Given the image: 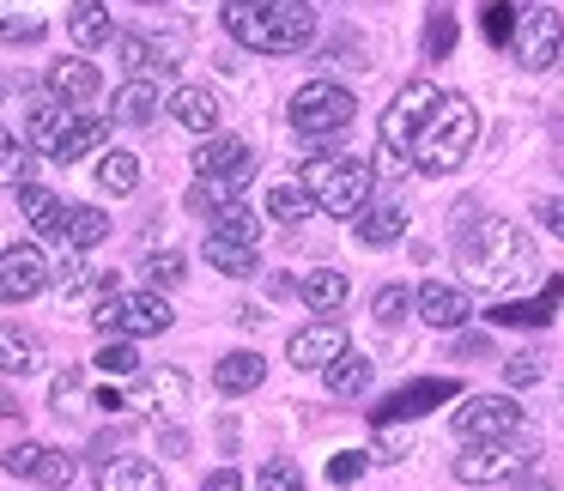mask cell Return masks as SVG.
I'll return each mask as SVG.
<instances>
[{"instance_id": "1", "label": "cell", "mask_w": 564, "mask_h": 491, "mask_svg": "<svg viewBox=\"0 0 564 491\" xmlns=\"http://www.w3.org/2000/svg\"><path fill=\"white\" fill-rule=\"evenodd\" d=\"M219 19H225V31H231L243 50H256V55L310 50L316 31H322V13L304 7V0H231Z\"/></svg>"}, {"instance_id": "2", "label": "cell", "mask_w": 564, "mask_h": 491, "mask_svg": "<svg viewBox=\"0 0 564 491\" xmlns=\"http://www.w3.org/2000/svg\"><path fill=\"white\" fill-rule=\"evenodd\" d=\"M462 268L479 292H510V285L534 280L540 255H534V237L510 219H479L474 231H462Z\"/></svg>"}, {"instance_id": "3", "label": "cell", "mask_w": 564, "mask_h": 491, "mask_svg": "<svg viewBox=\"0 0 564 491\" xmlns=\"http://www.w3.org/2000/svg\"><path fill=\"white\" fill-rule=\"evenodd\" d=\"M479 146V110L467 98H437V110L425 116L419 128V146H413V171L425 176H449L467 164V152Z\"/></svg>"}, {"instance_id": "4", "label": "cell", "mask_w": 564, "mask_h": 491, "mask_svg": "<svg viewBox=\"0 0 564 491\" xmlns=\"http://www.w3.org/2000/svg\"><path fill=\"white\" fill-rule=\"evenodd\" d=\"M443 91L431 86V79H413V86L394 91V103L382 110V128H377V152H382V171L394 176V164H413V146H419V128H425V116L437 110Z\"/></svg>"}, {"instance_id": "5", "label": "cell", "mask_w": 564, "mask_h": 491, "mask_svg": "<svg viewBox=\"0 0 564 491\" xmlns=\"http://www.w3.org/2000/svg\"><path fill=\"white\" fill-rule=\"evenodd\" d=\"M304 195L316 200L322 212H334V219H358L370 200V171L358 159H310L304 164Z\"/></svg>"}, {"instance_id": "6", "label": "cell", "mask_w": 564, "mask_h": 491, "mask_svg": "<svg viewBox=\"0 0 564 491\" xmlns=\"http://www.w3.org/2000/svg\"><path fill=\"white\" fill-rule=\"evenodd\" d=\"M91 328H104L110 340H147L171 328V304L159 292H110L91 309Z\"/></svg>"}, {"instance_id": "7", "label": "cell", "mask_w": 564, "mask_h": 491, "mask_svg": "<svg viewBox=\"0 0 564 491\" xmlns=\"http://www.w3.org/2000/svg\"><path fill=\"white\" fill-rule=\"evenodd\" d=\"M455 437L467 443V449H479V443H510L522 437L528 413L516 406V394H467L462 406H455Z\"/></svg>"}, {"instance_id": "8", "label": "cell", "mask_w": 564, "mask_h": 491, "mask_svg": "<svg viewBox=\"0 0 564 491\" xmlns=\"http://www.w3.org/2000/svg\"><path fill=\"white\" fill-rule=\"evenodd\" d=\"M292 128L304 140H322V134H340L346 122L358 116V98L346 86H334V79H310V86L292 91Z\"/></svg>"}, {"instance_id": "9", "label": "cell", "mask_w": 564, "mask_h": 491, "mask_svg": "<svg viewBox=\"0 0 564 491\" xmlns=\"http://www.w3.org/2000/svg\"><path fill=\"white\" fill-rule=\"evenodd\" d=\"M516 62L528 67V74H546L552 62L564 55V19L558 7H528V13H516Z\"/></svg>"}, {"instance_id": "10", "label": "cell", "mask_w": 564, "mask_h": 491, "mask_svg": "<svg viewBox=\"0 0 564 491\" xmlns=\"http://www.w3.org/2000/svg\"><path fill=\"white\" fill-rule=\"evenodd\" d=\"M188 37L183 31H128L116 37V55H122V74L128 79H152V74H171L183 62Z\"/></svg>"}, {"instance_id": "11", "label": "cell", "mask_w": 564, "mask_h": 491, "mask_svg": "<svg viewBox=\"0 0 564 491\" xmlns=\"http://www.w3.org/2000/svg\"><path fill=\"white\" fill-rule=\"evenodd\" d=\"M528 461H534V443H522V437H510V443H479V449H462L455 479H467V485H498V479H516Z\"/></svg>"}, {"instance_id": "12", "label": "cell", "mask_w": 564, "mask_h": 491, "mask_svg": "<svg viewBox=\"0 0 564 491\" xmlns=\"http://www.w3.org/2000/svg\"><path fill=\"white\" fill-rule=\"evenodd\" d=\"M7 473L31 479V485H50V491H67L79 467L67 449H50V443H13V449H7Z\"/></svg>"}, {"instance_id": "13", "label": "cell", "mask_w": 564, "mask_h": 491, "mask_svg": "<svg viewBox=\"0 0 564 491\" xmlns=\"http://www.w3.org/2000/svg\"><path fill=\"white\" fill-rule=\"evenodd\" d=\"M50 280H55V268L43 261L37 243L0 249V304H25V297H37Z\"/></svg>"}, {"instance_id": "14", "label": "cell", "mask_w": 564, "mask_h": 491, "mask_svg": "<svg viewBox=\"0 0 564 491\" xmlns=\"http://www.w3.org/2000/svg\"><path fill=\"white\" fill-rule=\"evenodd\" d=\"M346 352H352V346H346L340 321H310V328H297L292 340H285V358H292L297 370H322V377H328Z\"/></svg>"}, {"instance_id": "15", "label": "cell", "mask_w": 564, "mask_h": 491, "mask_svg": "<svg viewBox=\"0 0 564 491\" xmlns=\"http://www.w3.org/2000/svg\"><path fill=\"white\" fill-rule=\"evenodd\" d=\"M455 401V382L449 377H425V382H406V389H394L389 401H377V413H370V425H406V418H425L431 406Z\"/></svg>"}, {"instance_id": "16", "label": "cell", "mask_w": 564, "mask_h": 491, "mask_svg": "<svg viewBox=\"0 0 564 491\" xmlns=\"http://www.w3.org/2000/svg\"><path fill=\"white\" fill-rule=\"evenodd\" d=\"M558 304H564V280L552 273V280L540 285V297H503V304H491V321H498V328H546Z\"/></svg>"}, {"instance_id": "17", "label": "cell", "mask_w": 564, "mask_h": 491, "mask_svg": "<svg viewBox=\"0 0 564 491\" xmlns=\"http://www.w3.org/2000/svg\"><path fill=\"white\" fill-rule=\"evenodd\" d=\"M413 309L431 321V328H467V316H474V304H467L462 285H437V280H425L413 292Z\"/></svg>"}, {"instance_id": "18", "label": "cell", "mask_w": 564, "mask_h": 491, "mask_svg": "<svg viewBox=\"0 0 564 491\" xmlns=\"http://www.w3.org/2000/svg\"><path fill=\"white\" fill-rule=\"evenodd\" d=\"M98 491H164V467L147 455H116L98 467Z\"/></svg>"}, {"instance_id": "19", "label": "cell", "mask_w": 564, "mask_h": 491, "mask_svg": "<svg viewBox=\"0 0 564 491\" xmlns=\"http://www.w3.org/2000/svg\"><path fill=\"white\" fill-rule=\"evenodd\" d=\"M98 91H104L98 67H91V62H79V55H74V62H55V67H50V98H55V103H67V110L91 103Z\"/></svg>"}, {"instance_id": "20", "label": "cell", "mask_w": 564, "mask_h": 491, "mask_svg": "<svg viewBox=\"0 0 564 491\" xmlns=\"http://www.w3.org/2000/svg\"><path fill=\"white\" fill-rule=\"evenodd\" d=\"M164 110H171V122H183L188 134H213V128H219V98H213L207 86H176L171 98H164Z\"/></svg>"}, {"instance_id": "21", "label": "cell", "mask_w": 564, "mask_h": 491, "mask_svg": "<svg viewBox=\"0 0 564 491\" xmlns=\"http://www.w3.org/2000/svg\"><path fill=\"white\" fill-rule=\"evenodd\" d=\"M406 237V207L401 200H370L365 212H358V243L365 249H389Z\"/></svg>"}, {"instance_id": "22", "label": "cell", "mask_w": 564, "mask_h": 491, "mask_svg": "<svg viewBox=\"0 0 564 491\" xmlns=\"http://www.w3.org/2000/svg\"><path fill=\"white\" fill-rule=\"evenodd\" d=\"M79 122V110H67V103H55V98H43V103H31V146L43 152V159H55L62 152V140H67V128Z\"/></svg>"}, {"instance_id": "23", "label": "cell", "mask_w": 564, "mask_h": 491, "mask_svg": "<svg viewBox=\"0 0 564 491\" xmlns=\"http://www.w3.org/2000/svg\"><path fill=\"white\" fill-rule=\"evenodd\" d=\"M159 110H164V98H159L152 79H122L116 98H110V122H128V128H147Z\"/></svg>"}, {"instance_id": "24", "label": "cell", "mask_w": 564, "mask_h": 491, "mask_svg": "<svg viewBox=\"0 0 564 491\" xmlns=\"http://www.w3.org/2000/svg\"><path fill=\"white\" fill-rule=\"evenodd\" d=\"M261 382H268V358L261 352H225L213 364V389L219 394H256Z\"/></svg>"}, {"instance_id": "25", "label": "cell", "mask_w": 564, "mask_h": 491, "mask_svg": "<svg viewBox=\"0 0 564 491\" xmlns=\"http://www.w3.org/2000/svg\"><path fill=\"white\" fill-rule=\"evenodd\" d=\"M19 212L31 219V231H43V237H67V200H55L50 188H19Z\"/></svg>"}, {"instance_id": "26", "label": "cell", "mask_w": 564, "mask_h": 491, "mask_svg": "<svg viewBox=\"0 0 564 491\" xmlns=\"http://www.w3.org/2000/svg\"><path fill=\"white\" fill-rule=\"evenodd\" d=\"M43 370V340L25 328H0V377H31Z\"/></svg>"}, {"instance_id": "27", "label": "cell", "mask_w": 564, "mask_h": 491, "mask_svg": "<svg viewBox=\"0 0 564 491\" xmlns=\"http://www.w3.org/2000/svg\"><path fill=\"white\" fill-rule=\"evenodd\" d=\"M67 37H74L79 50H98V43H110V37H116L110 7H98V0H79V7H67Z\"/></svg>"}, {"instance_id": "28", "label": "cell", "mask_w": 564, "mask_h": 491, "mask_svg": "<svg viewBox=\"0 0 564 491\" xmlns=\"http://www.w3.org/2000/svg\"><path fill=\"white\" fill-rule=\"evenodd\" d=\"M200 255H207L213 268L225 273V280H243V273H256V268H261L256 243H231V237H213V231H207V243H200Z\"/></svg>"}, {"instance_id": "29", "label": "cell", "mask_w": 564, "mask_h": 491, "mask_svg": "<svg viewBox=\"0 0 564 491\" xmlns=\"http://www.w3.org/2000/svg\"><path fill=\"white\" fill-rule=\"evenodd\" d=\"M297 292H304V304L316 309V316H334V309L346 304V292H352V285H346L340 268H316L304 285H297Z\"/></svg>"}, {"instance_id": "30", "label": "cell", "mask_w": 564, "mask_h": 491, "mask_svg": "<svg viewBox=\"0 0 564 491\" xmlns=\"http://www.w3.org/2000/svg\"><path fill=\"white\" fill-rule=\"evenodd\" d=\"M31 171H37L31 146L13 134V128H0V188H31Z\"/></svg>"}, {"instance_id": "31", "label": "cell", "mask_w": 564, "mask_h": 491, "mask_svg": "<svg viewBox=\"0 0 564 491\" xmlns=\"http://www.w3.org/2000/svg\"><path fill=\"white\" fill-rule=\"evenodd\" d=\"M207 231H213V237H231V243H261V219L243 207V200H231V207L213 212Z\"/></svg>"}, {"instance_id": "32", "label": "cell", "mask_w": 564, "mask_h": 491, "mask_svg": "<svg viewBox=\"0 0 564 491\" xmlns=\"http://www.w3.org/2000/svg\"><path fill=\"white\" fill-rule=\"evenodd\" d=\"M370 377H377V364H370L365 352H346L340 364L328 370V394H340V401H352V394L370 389Z\"/></svg>"}, {"instance_id": "33", "label": "cell", "mask_w": 564, "mask_h": 491, "mask_svg": "<svg viewBox=\"0 0 564 491\" xmlns=\"http://www.w3.org/2000/svg\"><path fill=\"white\" fill-rule=\"evenodd\" d=\"M104 134H110V122H98V116L79 110V122L67 128L62 152H55V164H74V159H86V152H98V146H104Z\"/></svg>"}, {"instance_id": "34", "label": "cell", "mask_w": 564, "mask_h": 491, "mask_svg": "<svg viewBox=\"0 0 564 491\" xmlns=\"http://www.w3.org/2000/svg\"><path fill=\"white\" fill-rule=\"evenodd\" d=\"M98 183L110 188V195H134V188H140V159H134V152H104V159H98Z\"/></svg>"}, {"instance_id": "35", "label": "cell", "mask_w": 564, "mask_h": 491, "mask_svg": "<svg viewBox=\"0 0 564 491\" xmlns=\"http://www.w3.org/2000/svg\"><path fill=\"white\" fill-rule=\"evenodd\" d=\"M104 237H110V219L98 207H67V243H74V255L79 249H98Z\"/></svg>"}, {"instance_id": "36", "label": "cell", "mask_w": 564, "mask_h": 491, "mask_svg": "<svg viewBox=\"0 0 564 491\" xmlns=\"http://www.w3.org/2000/svg\"><path fill=\"white\" fill-rule=\"evenodd\" d=\"M316 212V200L304 195V188H292V183H280L268 195V219H280V225H297V219H310Z\"/></svg>"}, {"instance_id": "37", "label": "cell", "mask_w": 564, "mask_h": 491, "mask_svg": "<svg viewBox=\"0 0 564 491\" xmlns=\"http://www.w3.org/2000/svg\"><path fill=\"white\" fill-rule=\"evenodd\" d=\"M37 37H43V19H37V13H13V7H0V43L31 50Z\"/></svg>"}, {"instance_id": "38", "label": "cell", "mask_w": 564, "mask_h": 491, "mask_svg": "<svg viewBox=\"0 0 564 491\" xmlns=\"http://www.w3.org/2000/svg\"><path fill=\"white\" fill-rule=\"evenodd\" d=\"M449 50H455V13H449V7H431V13H425V55H431V62H443Z\"/></svg>"}, {"instance_id": "39", "label": "cell", "mask_w": 564, "mask_h": 491, "mask_svg": "<svg viewBox=\"0 0 564 491\" xmlns=\"http://www.w3.org/2000/svg\"><path fill=\"white\" fill-rule=\"evenodd\" d=\"M91 364H98L104 377H140V352H134V340H110L98 358H91Z\"/></svg>"}, {"instance_id": "40", "label": "cell", "mask_w": 564, "mask_h": 491, "mask_svg": "<svg viewBox=\"0 0 564 491\" xmlns=\"http://www.w3.org/2000/svg\"><path fill=\"white\" fill-rule=\"evenodd\" d=\"M256 491H304V473H297V461H261Z\"/></svg>"}, {"instance_id": "41", "label": "cell", "mask_w": 564, "mask_h": 491, "mask_svg": "<svg viewBox=\"0 0 564 491\" xmlns=\"http://www.w3.org/2000/svg\"><path fill=\"white\" fill-rule=\"evenodd\" d=\"M540 377H546V358H540V352L503 358V382H510V389H528V382H540Z\"/></svg>"}, {"instance_id": "42", "label": "cell", "mask_w": 564, "mask_h": 491, "mask_svg": "<svg viewBox=\"0 0 564 491\" xmlns=\"http://www.w3.org/2000/svg\"><path fill=\"white\" fill-rule=\"evenodd\" d=\"M147 280H152V292L164 297V285L183 280V249H164V255H152V261H147Z\"/></svg>"}, {"instance_id": "43", "label": "cell", "mask_w": 564, "mask_h": 491, "mask_svg": "<svg viewBox=\"0 0 564 491\" xmlns=\"http://www.w3.org/2000/svg\"><path fill=\"white\" fill-rule=\"evenodd\" d=\"M406 309H413V292H406V285H382V292H377V321H382V328H394Z\"/></svg>"}, {"instance_id": "44", "label": "cell", "mask_w": 564, "mask_h": 491, "mask_svg": "<svg viewBox=\"0 0 564 491\" xmlns=\"http://www.w3.org/2000/svg\"><path fill=\"white\" fill-rule=\"evenodd\" d=\"M365 467H370V455H365V449H340V455L328 461V479H334V485H352V479L365 473Z\"/></svg>"}, {"instance_id": "45", "label": "cell", "mask_w": 564, "mask_h": 491, "mask_svg": "<svg viewBox=\"0 0 564 491\" xmlns=\"http://www.w3.org/2000/svg\"><path fill=\"white\" fill-rule=\"evenodd\" d=\"M79 394H86V377H79V370H62V377H55V389H50L55 413H74V401H79Z\"/></svg>"}, {"instance_id": "46", "label": "cell", "mask_w": 564, "mask_h": 491, "mask_svg": "<svg viewBox=\"0 0 564 491\" xmlns=\"http://www.w3.org/2000/svg\"><path fill=\"white\" fill-rule=\"evenodd\" d=\"M486 37L491 43H510L516 37V7H486Z\"/></svg>"}, {"instance_id": "47", "label": "cell", "mask_w": 564, "mask_h": 491, "mask_svg": "<svg viewBox=\"0 0 564 491\" xmlns=\"http://www.w3.org/2000/svg\"><path fill=\"white\" fill-rule=\"evenodd\" d=\"M200 491H243V473H237V467H219V473L200 479Z\"/></svg>"}, {"instance_id": "48", "label": "cell", "mask_w": 564, "mask_h": 491, "mask_svg": "<svg viewBox=\"0 0 564 491\" xmlns=\"http://www.w3.org/2000/svg\"><path fill=\"white\" fill-rule=\"evenodd\" d=\"M534 212L546 219V231H552V237H564V200H540Z\"/></svg>"}, {"instance_id": "49", "label": "cell", "mask_w": 564, "mask_h": 491, "mask_svg": "<svg viewBox=\"0 0 564 491\" xmlns=\"http://www.w3.org/2000/svg\"><path fill=\"white\" fill-rule=\"evenodd\" d=\"M491 352V340H479V334H462L455 340V358H486Z\"/></svg>"}, {"instance_id": "50", "label": "cell", "mask_w": 564, "mask_h": 491, "mask_svg": "<svg viewBox=\"0 0 564 491\" xmlns=\"http://www.w3.org/2000/svg\"><path fill=\"white\" fill-rule=\"evenodd\" d=\"M522 491H552V485H546L540 473H528V479H522Z\"/></svg>"}, {"instance_id": "51", "label": "cell", "mask_w": 564, "mask_h": 491, "mask_svg": "<svg viewBox=\"0 0 564 491\" xmlns=\"http://www.w3.org/2000/svg\"><path fill=\"white\" fill-rule=\"evenodd\" d=\"M13 413H19V406H13V401H7V394H0V418H13Z\"/></svg>"}, {"instance_id": "52", "label": "cell", "mask_w": 564, "mask_h": 491, "mask_svg": "<svg viewBox=\"0 0 564 491\" xmlns=\"http://www.w3.org/2000/svg\"><path fill=\"white\" fill-rule=\"evenodd\" d=\"M0 98H7V79H0Z\"/></svg>"}]
</instances>
